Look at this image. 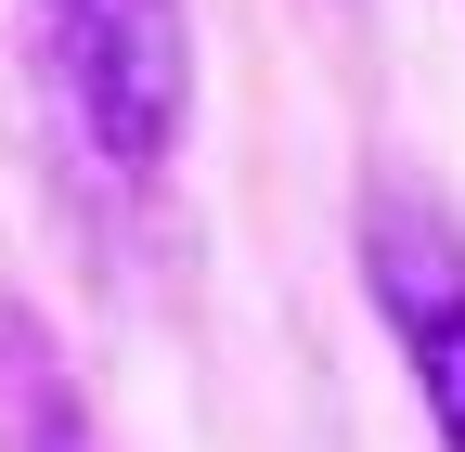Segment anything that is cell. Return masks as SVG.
I'll return each mask as SVG.
<instances>
[{
    "label": "cell",
    "instance_id": "cell-1",
    "mask_svg": "<svg viewBox=\"0 0 465 452\" xmlns=\"http://www.w3.org/2000/svg\"><path fill=\"white\" fill-rule=\"evenodd\" d=\"M39 65L104 168H168L194 130V14L182 0H39Z\"/></svg>",
    "mask_w": 465,
    "mask_h": 452
},
{
    "label": "cell",
    "instance_id": "cell-2",
    "mask_svg": "<svg viewBox=\"0 0 465 452\" xmlns=\"http://www.w3.org/2000/svg\"><path fill=\"white\" fill-rule=\"evenodd\" d=\"M362 285L401 336V375H414L440 452H465V246L427 194H401V182L362 194Z\"/></svg>",
    "mask_w": 465,
    "mask_h": 452
},
{
    "label": "cell",
    "instance_id": "cell-3",
    "mask_svg": "<svg viewBox=\"0 0 465 452\" xmlns=\"http://www.w3.org/2000/svg\"><path fill=\"white\" fill-rule=\"evenodd\" d=\"M0 401H14L26 452H91V427H78V388L39 362V336H26V323H0Z\"/></svg>",
    "mask_w": 465,
    "mask_h": 452
}]
</instances>
